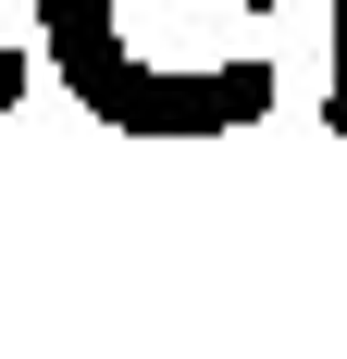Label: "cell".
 Returning a JSON list of instances; mask_svg holds the SVG:
<instances>
[{
  "label": "cell",
  "mask_w": 347,
  "mask_h": 359,
  "mask_svg": "<svg viewBox=\"0 0 347 359\" xmlns=\"http://www.w3.org/2000/svg\"><path fill=\"white\" fill-rule=\"evenodd\" d=\"M37 13H50L63 87L100 111V124H124V137H236V124L273 111V62H223V74H149V62H124V13H137V0H37ZM236 13H273V0H236Z\"/></svg>",
  "instance_id": "1"
},
{
  "label": "cell",
  "mask_w": 347,
  "mask_h": 359,
  "mask_svg": "<svg viewBox=\"0 0 347 359\" xmlns=\"http://www.w3.org/2000/svg\"><path fill=\"white\" fill-rule=\"evenodd\" d=\"M322 124L347 137V0H335V74H322Z\"/></svg>",
  "instance_id": "2"
}]
</instances>
